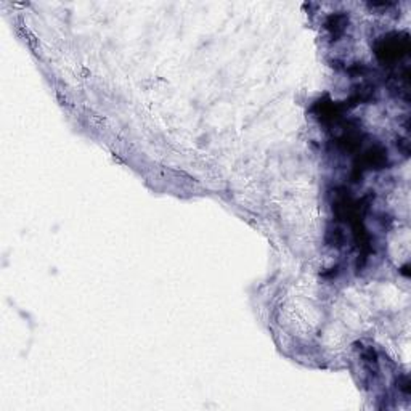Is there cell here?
<instances>
[{"label":"cell","instance_id":"6da1fadb","mask_svg":"<svg viewBox=\"0 0 411 411\" xmlns=\"http://www.w3.org/2000/svg\"><path fill=\"white\" fill-rule=\"evenodd\" d=\"M408 52V36L405 39H398V34H392V36H387L378 47V56L381 60L391 61V60H397L402 55H405Z\"/></svg>","mask_w":411,"mask_h":411}]
</instances>
